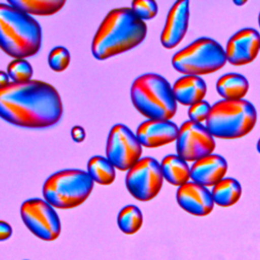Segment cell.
<instances>
[{
  "label": "cell",
  "mask_w": 260,
  "mask_h": 260,
  "mask_svg": "<svg viewBox=\"0 0 260 260\" xmlns=\"http://www.w3.org/2000/svg\"><path fill=\"white\" fill-rule=\"evenodd\" d=\"M131 9L143 21L152 19L158 11L157 3L151 0H135L131 3Z\"/></svg>",
  "instance_id": "484cf974"
},
{
  "label": "cell",
  "mask_w": 260,
  "mask_h": 260,
  "mask_svg": "<svg viewBox=\"0 0 260 260\" xmlns=\"http://www.w3.org/2000/svg\"><path fill=\"white\" fill-rule=\"evenodd\" d=\"M115 167L105 156L94 155L87 161V174L100 185H111L116 178Z\"/></svg>",
  "instance_id": "7402d4cb"
},
{
  "label": "cell",
  "mask_w": 260,
  "mask_h": 260,
  "mask_svg": "<svg viewBox=\"0 0 260 260\" xmlns=\"http://www.w3.org/2000/svg\"><path fill=\"white\" fill-rule=\"evenodd\" d=\"M164 178L170 184L181 187L191 179V168L178 154H168L160 161Z\"/></svg>",
  "instance_id": "d6986e66"
},
{
  "label": "cell",
  "mask_w": 260,
  "mask_h": 260,
  "mask_svg": "<svg viewBox=\"0 0 260 260\" xmlns=\"http://www.w3.org/2000/svg\"><path fill=\"white\" fill-rule=\"evenodd\" d=\"M130 98L134 108L148 120L171 121L177 112L173 86L157 73H145L135 78Z\"/></svg>",
  "instance_id": "277c9868"
},
{
  "label": "cell",
  "mask_w": 260,
  "mask_h": 260,
  "mask_svg": "<svg viewBox=\"0 0 260 260\" xmlns=\"http://www.w3.org/2000/svg\"><path fill=\"white\" fill-rule=\"evenodd\" d=\"M249 90L248 79L236 72L221 75L216 81V91L223 100H244Z\"/></svg>",
  "instance_id": "ac0fdd59"
},
{
  "label": "cell",
  "mask_w": 260,
  "mask_h": 260,
  "mask_svg": "<svg viewBox=\"0 0 260 260\" xmlns=\"http://www.w3.org/2000/svg\"><path fill=\"white\" fill-rule=\"evenodd\" d=\"M247 3V1H238V0H234V4L238 5V6H242V5H245Z\"/></svg>",
  "instance_id": "4dcf8cb0"
},
{
  "label": "cell",
  "mask_w": 260,
  "mask_h": 260,
  "mask_svg": "<svg viewBox=\"0 0 260 260\" xmlns=\"http://www.w3.org/2000/svg\"><path fill=\"white\" fill-rule=\"evenodd\" d=\"M176 199L183 210L196 216L208 215L214 206L211 192L207 187L195 182H188L179 187Z\"/></svg>",
  "instance_id": "4fadbf2b"
},
{
  "label": "cell",
  "mask_w": 260,
  "mask_h": 260,
  "mask_svg": "<svg viewBox=\"0 0 260 260\" xmlns=\"http://www.w3.org/2000/svg\"><path fill=\"white\" fill-rule=\"evenodd\" d=\"M10 83H11V81H10V78H9L7 72L1 71V72H0V89L6 87V86L9 85Z\"/></svg>",
  "instance_id": "f546056e"
},
{
  "label": "cell",
  "mask_w": 260,
  "mask_h": 260,
  "mask_svg": "<svg viewBox=\"0 0 260 260\" xmlns=\"http://www.w3.org/2000/svg\"><path fill=\"white\" fill-rule=\"evenodd\" d=\"M214 204L230 207L236 204L242 196V186L235 178H224L213 186L211 190Z\"/></svg>",
  "instance_id": "ffe728a7"
},
{
  "label": "cell",
  "mask_w": 260,
  "mask_h": 260,
  "mask_svg": "<svg viewBox=\"0 0 260 260\" xmlns=\"http://www.w3.org/2000/svg\"><path fill=\"white\" fill-rule=\"evenodd\" d=\"M189 14L188 0L177 1L173 4L160 35V43L166 49L177 47L184 39L188 29Z\"/></svg>",
  "instance_id": "5bb4252c"
},
{
  "label": "cell",
  "mask_w": 260,
  "mask_h": 260,
  "mask_svg": "<svg viewBox=\"0 0 260 260\" xmlns=\"http://www.w3.org/2000/svg\"><path fill=\"white\" fill-rule=\"evenodd\" d=\"M32 73V67L25 59H14L7 66V74L11 82H27L31 80Z\"/></svg>",
  "instance_id": "cb8c5ba5"
},
{
  "label": "cell",
  "mask_w": 260,
  "mask_h": 260,
  "mask_svg": "<svg viewBox=\"0 0 260 260\" xmlns=\"http://www.w3.org/2000/svg\"><path fill=\"white\" fill-rule=\"evenodd\" d=\"M214 137L206 126L193 121H185L179 128L176 140L177 154L186 161H196L213 153Z\"/></svg>",
  "instance_id": "8fae6325"
},
{
  "label": "cell",
  "mask_w": 260,
  "mask_h": 260,
  "mask_svg": "<svg viewBox=\"0 0 260 260\" xmlns=\"http://www.w3.org/2000/svg\"><path fill=\"white\" fill-rule=\"evenodd\" d=\"M257 122L256 108L247 100H221L211 107L205 126L220 139H237L249 134Z\"/></svg>",
  "instance_id": "5b68a950"
},
{
  "label": "cell",
  "mask_w": 260,
  "mask_h": 260,
  "mask_svg": "<svg viewBox=\"0 0 260 260\" xmlns=\"http://www.w3.org/2000/svg\"><path fill=\"white\" fill-rule=\"evenodd\" d=\"M146 34L145 22L131 8H115L100 24L92 39L91 53L98 60L109 59L137 47Z\"/></svg>",
  "instance_id": "7a4b0ae2"
},
{
  "label": "cell",
  "mask_w": 260,
  "mask_h": 260,
  "mask_svg": "<svg viewBox=\"0 0 260 260\" xmlns=\"http://www.w3.org/2000/svg\"><path fill=\"white\" fill-rule=\"evenodd\" d=\"M8 4L28 15H53L65 5L64 0H9Z\"/></svg>",
  "instance_id": "44dd1931"
},
{
  "label": "cell",
  "mask_w": 260,
  "mask_h": 260,
  "mask_svg": "<svg viewBox=\"0 0 260 260\" xmlns=\"http://www.w3.org/2000/svg\"><path fill=\"white\" fill-rule=\"evenodd\" d=\"M117 223L120 231L124 234L134 235L142 226V212L135 205H126L119 211L117 216Z\"/></svg>",
  "instance_id": "603a6c76"
},
{
  "label": "cell",
  "mask_w": 260,
  "mask_h": 260,
  "mask_svg": "<svg viewBox=\"0 0 260 260\" xmlns=\"http://www.w3.org/2000/svg\"><path fill=\"white\" fill-rule=\"evenodd\" d=\"M258 24H259V27H260V12H259V15H258Z\"/></svg>",
  "instance_id": "d6a6232c"
},
{
  "label": "cell",
  "mask_w": 260,
  "mask_h": 260,
  "mask_svg": "<svg viewBox=\"0 0 260 260\" xmlns=\"http://www.w3.org/2000/svg\"><path fill=\"white\" fill-rule=\"evenodd\" d=\"M71 137L73 141L80 143L85 139V131L81 126H74L71 128Z\"/></svg>",
  "instance_id": "f1b7e54d"
},
{
  "label": "cell",
  "mask_w": 260,
  "mask_h": 260,
  "mask_svg": "<svg viewBox=\"0 0 260 260\" xmlns=\"http://www.w3.org/2000/svg\"><path fill=\"white\" fill-rule=\"evenodd\" d=\"M228 171L225 158L212 153L193 162L191 166V180L204 187H213L222 179Z\"/></svg>",
  "instance_id": "2e32d148"
},
{
  "label": "cell",
  "mask_w": 260,
  "mask_h": 260,
  "mask_svg": "<svg viewBox=\"0 0 260 260\" xmlns=\"http://www.w3.org/2000/svg\"><path fill=\"white\" fill-rule=\"evenodd\" d=\"M135 134L142 146L154 148L176 141L179 127L172 121L146 120L137 127Z\"/></svg>",
  "instance_id": "9a60e30c"
},
{
  "label": "cell",
  "mask_w": 260,
  "mask_h": 260,
  "mask_svg": "<svg viewBox=\"0 0 260 260\" xmlns=\"http://www.w3.org/2000/svg\"><path fill=\"white\" fill-rule=\"evenodd\" d=\"M225 56L234 66H243L253 62L260 52V35L252 27L235 32L225 46Z\"/></svg>",
  "instance_id": "7c38bea8"
},
{
  "label": "cell",
  "mask_w": 260,
  "mask_h": 260,
  "mask_svg": "<svg viewBox=\"0 0 260 260\" xmlns=\"http://www.w3.org/2000/svg\"><path fill=\"white\" fill-rule=\"evenodd\" d=\"M207 86L200 76L184 75L173 85V92L177 103L183 106H192L203 101Z\"/></svg>",
  "instance_id": "e0dca14e"
},
{
  "label": "cell",
  "mask_w": 260,
  "mask_h": 260,
  "mask_svg": "<svg viewBox=\"0 0 260 260\" xmlns=\"http://www.w3.org/2000/svg\"><path fill=\"white\" fill-rule=\"evenodd\" d=\"M211 107L212 106H210L209 103L204 100L190 106L188 110V116L190 121L200 123V124H202L203 122H206L209 117Z\"/></svg>",
  "instance_id": "4316f807"
},
{
  "label": "cell",
  "mask_w": 260,
  "mask_h": 260,
  "mask_svg": "<svg viewBox=\"0 0 260 260\" xmlns=\"http://www.w3.org/2000/svg\"><path fill=\"white\" fill-rule=\"evenodd\" d=\"M0 46L14 59L32 57L42 46L41 25L31 15L8 3H1Z\"/></svg>",
  "instance_id": "3957f363"
},
{
  "label": "cell",
  "mask_w": 260,
  "mask_h": 260,
  "mask_svg": "<svg viewBox=\"0 0 260 260\" xmlns=\"http://www.w3.org/2000/svg\"><path fill=\"white\" fill-rule=\"evenodd\" d=\"M63 105L57 89L42 80L11 82L0 89V116L26 129H46L62 118Z\"/></svg>",
  "instance_id": "6da1fadb"
},
{
  "label": "cell",
  "mask_w": 260,
  "mask_h": 260,
  "mask_svg": "<svg viewBox=\"0 0 260 260\" xmlns=\"http://www.w3.org/2000/svg\"><path fill=\"white\" fill-rule=\"evenodd\" d=\"M228 62L222 46L210 38H199L178 51L172 58L175 70L184 75H206L221 69Z\"/></svg>",
  "instance_id": "52a82bcc"
},
{
  "label": "cell",
  "mask_w": 260,
  "mask_h": 260,
  "mask_svg": "<svg viewBox=\"0 0 260 260\" xmlns=\"http://www.w3.org/2000/svg\"><path fill=\"white\" fill-rule=\"evenodd\" d=\"M11 235H12L11 225L6 221L1 220L0 221V241L3 242L8 240L11 237Z\"/></svg>",
  "instance_id": "83f0119b"
},
{
  "label": "cell",
  "mask_w": 260,
  "mask_h": 260,
  "mask_svg": "<svg viewBox=\"0 0 260 260\" xmlns=\"http://www.w3.org/2000/svg\"><path fill=\"white\" fill-rule=\"evenodd\" d=\"M164 180L160 162L153 157L146 156L140 158L127 172L125 184L130 195L145 202L157 196Z\"/></svg>",
  "instance_id": "ba28073f"
},
{
  "label": "cell",
  "mask_w": 260,
  "mask_h": 260,
  "mask_svg": "<svg viewBox=\"0 0 260 260\" xmlns=\"http://www.w3.org/2000/svg\"><path fill=\"white\" fill-rule=\"evenodd\" d=\"M142 145L126 125H114L108 135L106 157L119 171H129L139 159Z\"/></svg>",
  "instance_id": "30bf717a"
},
{
  "label": "cell",
  "mask_w": 260,
  "mask_h": 260,
  "mask_svg": "<svg viewBox=\"0 0 260 260\" xmlns=\"http://www.w3.org/2000/svg\"><path fill=\"white\" fill-rule=\"evenodd\" d=\"M70 53L62 46L54 47L48 55V63L52 70L56 72H62L70 64Z\"/></svg>",
  "instance_id": "d4e9b609"
},
{
  "label": "cell",
  "mask_w": 260,
  "mask_h": 260,
  "mask_svg": "<svg viewBox=\"0 0 260 260\" xmlns=\"http://www.w3.org/2000/svg\"><path fill=\"white\" fill-rule=\"evenodd\" d=\"M87 172L77 169L61 170L52 174L43 185V196L54 208L70 209L81 205L93 189Z\"/></svg>",
  "instance_id": "8992f818"
},
{
  "label": "cell",
  "mask_w": 260,
  "mask_h": 260,
  "mask_svg": "<svg viewBox=\"0 0 260 260\" xmlns=\"http://www.w3.org/2000/svg\"><path fill=\"white\" fill-rule=\"evenodd\" d=\"M23 223L37 238L51 242L61 233V222L54 207L41 198L25 200L20 206Z\"/></svg>",
  "instance_id": "9c48e42d"
},
{
  "label": "cell",
  "mask_w": 260,
  "mask_h": 260,
  "mask_svg": "<svg viewBox=\"0 0 260 260\" xmlns=\"http://www.w3.org/2000/svg\"><path fill=\"white\" fill-rule=\"evenodd\" d=\"M256 148H257V151L260 153V138H259V140L257 141V144H256Z\"/></svg>",
  "instance_id": "1f68e13d"
}]
</instances>
